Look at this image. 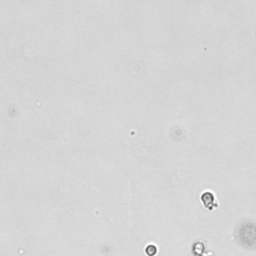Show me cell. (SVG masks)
<instances>
[{
	"instance_id": "6da1fadb",
	"label": "cell",
	"mask_w": 256,
	"mask_h": 256,
	"mask_svg": "<svg viewBox=\"0 0 256 256\" xmlns=\"http://www.w3.org/2000/svg\"><path fill=\"white\" fill-rule=\"evenodd\" d=\"M202 196H203V197H205V198H207V200L202 199L204 205L207 208L212 209V207H213V206H217V204L214 202V196H213V194H212L211 192H205Z\"/></svg>"
},
{
	"instance_id": "7a4b0ae2",
	"label": "cell",
	"mask_w": 256,
	"mask_h": 256,
	"mask_svg": "<svg viewBox=\"0 0 256 256\" xmlns=\"http://www.w3.org/2000/svg\"><path fill=\"white\" fill-rule=\"evenodd\" d=\"M156 251H157V249L154 245H149V246H147V248H146V252L149 256H153L156 253Z\"/></svg>"
}]
</instances>
